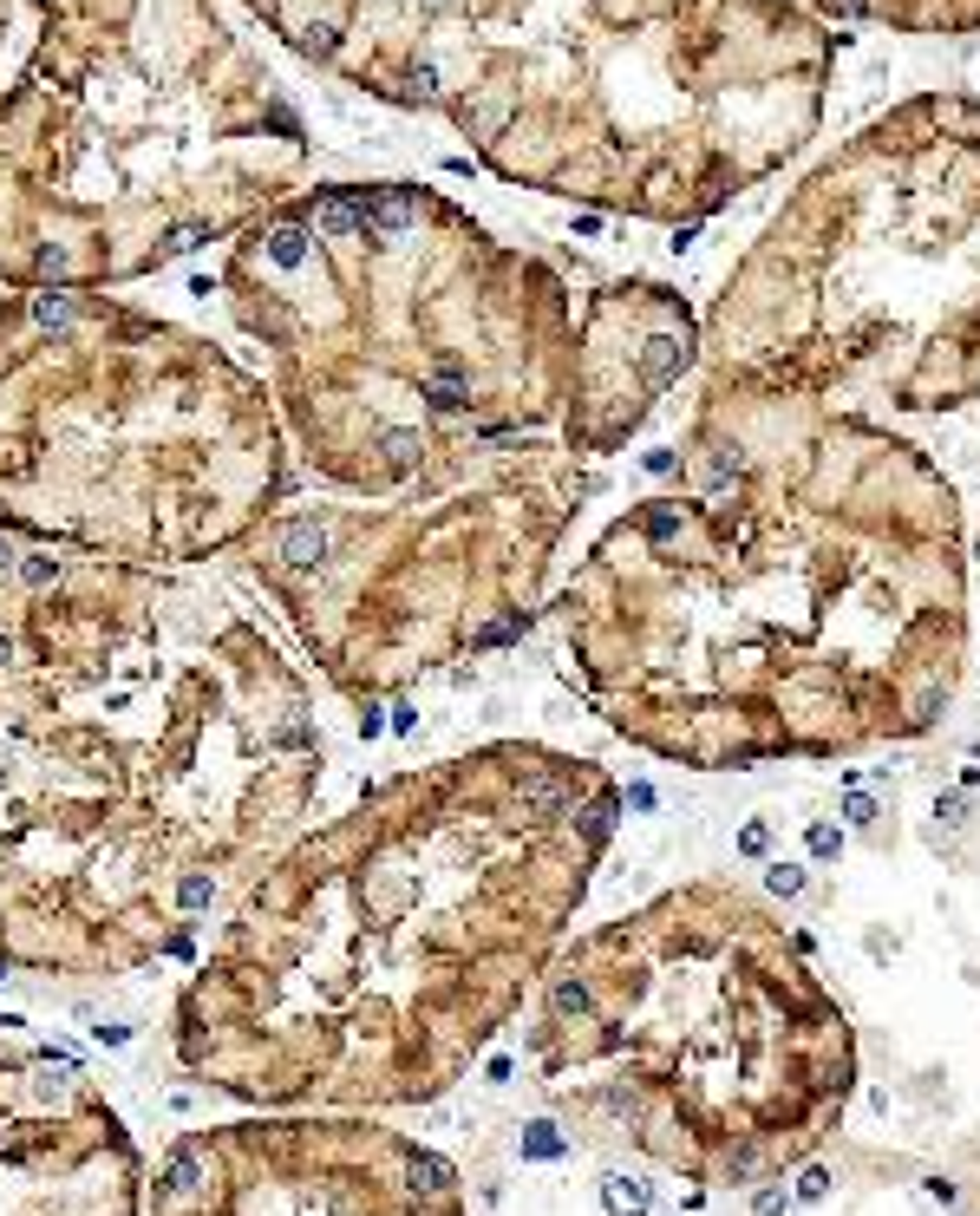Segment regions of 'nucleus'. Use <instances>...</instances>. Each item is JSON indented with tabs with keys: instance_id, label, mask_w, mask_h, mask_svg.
<instances>
[{
	"instance_id": "f257e3e1",
	"label": "nucleus",
	"mask_w": 980,
	"mask_h": 1216,
	"mask_svg": "<svg viewBox=\"0 0 980 1216\" xmlns=\"http://www.w3.org/2000/svg\"><path fill=\"white\" fill-rule=\"evenodd\" d=\"M360 216H366V236H406L419 223V203L412 190H360Z\"/></svg>"
},
{
	"instance_id": "f03ea898",
	"label": "nucleus",
	"mask_w": 980,
	"mask_h": 1216,
	"mask_svg": "<svg viewBox=\"0 0 980 1216\" xmlns=\"http://www.w3.org/2000/svg\"><path fill=\"white\" fill-rule=\"evenodd\" d=\"M281 562H288V569H320V562H327V524H314V517L288 524V530H281Z\"/></svg>"
},
{
	"instance_id": "7ed1b4c3",
	"label": "nucleus",
	"mask_w": 980,
	"mask_h": 1216,
	"mask_svg": "<svg viewBox=\"0 0 980 1216\" xmlns=\"http://www.w3.org/2000/svg\"><path fill=\"white\" fill-rule=\"evenodd\" d=\"M314 223H320L327 236H360V229H366V216H360V190H327V197H320V210H314Z\"/></svg>"
},
{
	"instance_id": "20e7f679",
	"label": "nucleus",
	"mask_w": 980,
	"mask_h": 1216,
	"mask_svg": "<svg viewBox=\"0 0 980 1216\" xmlns=\"http://www.w3.org/2000/svg\"><path fill=\"white\" fill-rule=\"evenodd\" d=\"M680 367H687V340H674V334H654V340H647V354H641V373H647L654 387H667Z\"/></svg>"
},
{
	"instance_id": "39448f33",
	"label": "nucleus",
	"mask_w": 980,
	"mask_h": 1216,
	"mask_svg": "<svg viewBox=\"0 0 980 1216\" xmlns=\"http://www.w3.org/2000/svg\"><path fill=\"white\" fill-rule=\"evenodd\" d=\"M406 1191H412V1197H438V1191H451V1164H444V1158H431V1151H412V1158H406Z\"/></svg>"
},
{
	"instance_id": "423d86ee",
	"label": "nucleus",
	"mask_w": 980,
	"mask_h": 1216,
	"mask_svg": "<svg viewBox=\"0 0 980 1216\" xmlns=\"http://www.w3.org/2000/svg\"><path fill=\"white\" fill-rule=\"evenodd\" d=\"M562 798H568V785H562L556 772H537V779H523V785H517V805H523V811H537V817L562 811Z\"/></svg>"
},
{
	"instance_id": "0eeeda50",
	"label": "nucleus",
	"mask_w": 980,
	"mask_h": 1216,
	"mask_svg": "<svg viewBox=\"0 0 980 1216\" xmlns=\"http://www.w3.org/2000/svg\"><path fill=\"white\" fill-rule=\"evenodd\" d=\"M269 262H275V269H301V262H307V229H301V223H275V229H269Z\"/></svg>"
},
{
	"instance_id": "6e6552de",
	"label": "nucleus",
	"mask_w": 980,
	"mask_h": 1216,
	"mask_svg": "<svg viewBox=\"0 0 980 1216\" xmlns=\"http://www.w3.org/2000/svg\"><path fill=\"white\" fill-rule=\"evenodd\" d=\"M425 400L438 405V412H458V405L471 400V387H464V373H458V367H438V373L425 380Z\"/></svg>"
},
{
	"instance_id": "1a4fd4ad",
	"label": "nucleus",
	"mask_w": 980,
	"mask_h": 1216,
	"mask_svg": "<svg viewBox=\"0 0 980 1216\" xmlns=\"http://www.w3.org/2000/svg\"><path fill=\"white\" fill-rule=\"evenodd\" d=\"M608 1210H614V1216H641V1210H647V1184H641V1177H608Z\"/></svg>"
},
{
	"instance_id": "9d476101",
	"label": "nucleus",
	"mask_w": 980,
	"mask_h": 1216,
	"mask_svg": "<svg viewBox=\"0 0 980 1216\" xmlns=\"http://www.w3.org/2000/svg\"><path fill=\"white\" fill-rule=\"evenodd\" d=\"M608 830H614V798H595V805L582 811V837H588V844H601Z\"/></svg>"
},
{
	"instance_id": "9b49d317",
	"label": "nucleus",
	"mask_w": 980,
	"mask_h": 1216,
	"mask_svg": "<svg viewBox=\"0 0 980 1216\" xmlns=\"http://www.w3.org/2000/svg\"><path fill=\"white\" fill-rule=\"evenodd\" d=\"M550 1007H556V1014H588L595 1001H588L582 981H556V987H550Z\"/></svg>"
},
{
	"instance_id": "f8f14e48",
	"label": "nucleus",
	"mask_w": 980,
	"mask_h": 1216,
	"mask_svg": "<svg viewBox=\"0 0 980 1216\" xmlns=\"http://www.w3.org/2000/svg\"><path fill=\"white\" fill-rule=\"evenodd\" d=\"M33 321H39V327H66V321H72V301H66V294H53V288H46V294H39V301H33Z\"/></svg>"
},
{
	"instance_id": "ddd939ff",
	"label": "nucleus",
	"mask_w": 980,
	"mask_h": 1216,
	"mask_svg": "<svg viewBox=\"0 0 980 1216\" xmlns=\"http://www.w3.org/2000/svg\"><path fill=\"white\" fill-rule=\"evenodd\" d=\"M765 890H771V896H798V890H804V870H798V863H771V870H765Z\"/></svg>"
},
{
	"instance_id": "4468645a",
	"label": "nucleus",
	"mask_w": 980,
	"mask_h": 1216,
	"mask_svg": "<svg viewBox=\"0 0 980 1216\" xmlns=\"http://www.w3.org/2000/svg\"><path fill=\"white\" fill-rule=\"evenodd\" d=\"M556 1151H562L556 1125H530V1131H523V1158H556Z\"/></svg>"
},
{
	"instance_id": "2eb2a0df",
	"label": "nucleus",
	"mask_w": 980,
	"mask_h": 1216,
	"mask_svg": "<svg viewBox=\"0 0 980 1216\" xmlns=\"http://www.w3.org/2000/svg\"><path fill=\"white\" fill-rule=\"evenodd\" d=\"M804 844H811V857H843V830H837V824H811V830H804Z\"/></svg>"
},
{
	"instance_id": "dca6fc26",
	"label": "nucleus",
	"mask_w": 980,
	"mask_h": 1216,
	"mask_svg": "<svg viewBox=\"0 0 980 1216\" xmlns=\"http://www.w3.org/2000/svg\"><path fill=\"white\" fill-rule=\"evenodd\" d=\"M530 628V615H504V622H490L484 635H477V648H497V641H510V635H523Z\"/></svg>"
},
{
	"instance_id": "f3484780",
	"label": "nucleus",
	"mask_w": 980,
	"mask_h": 1216,
	"mask_svg": "<svg viewBox=\"0 0 980 1216\" xmlns=\"http://www.w3.org/2000/svg\"><path fill=\"white\" fill-rule=\"evenodd\" d=\"M20 576H26V589H46V582L59 576V562H53V556H26V562H20Z\"/></svg>"
},
{
	"instance_id": "a211bd4d",
	"label": "nucleus",
	"mask_w": 980,
	"mask_h": 1216,
	"mask_svg": "<svg viewBox=\"0 0 980 1216\" xmlns=\"http://www.w3.org/2000/svg\"><path fill=\"white\" fill-rule=\"evenodd\" d=\"M824 1191H831V1171H824V1164H811V1171L798 1177V1197H804V1204H817Z\"/></svg>"
},
{
	"instance_id": "6ab92c4d",
	"label": "nucleus",
	"mask_w": 980,
	"mask_h": 1216,
	"mask_svg": "<svg viewBox=\"0 0 980 1216\" xmlns=\"http://www.w3.org/2000/svg\"><path fill=\"white\" fill-rule=\"evenodd\" d=\"M935 817H941L948 830H961V824H968V798H961V792H948V798L935 805Z\"/></svg>"
},
{
	"instance_id": "aec40b11",
	"label": "nucleus",
	"mask_w": 980,
	"mask_h": 1216,
	"mask_svg": "<svg viewBox=\"0 0 980 1216\" xmlns=\"http://www.w3.org/2000/svg\"><path fill=\"white\" fill-rule=\"evenodd\" d=\"M386 451H393V465H412L419 458V438L412 432H386Z\"/></svg>"
},
{
	"instance_id": "412c9836",
	"label": "nucleus",
	"mask_w": 980,
	"mask_h": 1216,
	"mask_svg": "<svg viewBox=\"0 0 980 1216\" xmlns=\"http://www.w3.org/2000/svg\"><path fill=\"white\" fill-rule=\"evenodd\" d=\"M177 903H183V909H203V903H210V876H183Z\"/></svg>"
},
{
	"instance_id": "4be33fe9",
	"label": "nucleus",
	"mask_w": 980,
	"mask_h": 1216,
	"mask_svg": "<svg viewBox=\"0 0 980 1216\" xmlns=\"http://www.w3.org/2000/svg\"><path fill=\"white\" fill-rule=\"evenodd\" d=\"M674 530H680V511H647V537L654 543H667Z\"/></svg>"
},
{
	"instance_id": "5701e85b",
	"label": "nucleus",
	"mask_w": 980,
	"mask_h": 1216,
	"mask_svg": "<svg viewBox=\"0 0 980 1216\" xmlns=\"http://www.w3.org/2000/svg\"><path fill=\"white\" fill-rule=\"evenodd\" d=\"M785 1204H791V1197H785L778 1184H765V1191L752 1197V1210H758V1216H785Z\"/></svg>"
},
{
	"instance_id": "b1692460",
	"label": "nucleus",
	"mask_w": 980,
	"mask_h": 1216,
	"mask_svg": "<svg viewBox=\"0 0 980 1216\" xmlns=\"http://www.w3.org/2000/svg\"><path fill=\"white\" fill-rule=\"evenodd\" d=\"M301 46H307V53H334V46H340V33H334V26H307V39H301Z\"/></svg>"
},
{
	"instance_id": "393cba45",
	"label": "nucleus",
	"mask_w": 980,
	"mask_h": 1216,
	"mask_svg": "<svg viewBox=\"0 0 980 1216\" xmlns=\"http://www.w3.org/2000/svg\"><path fill=\"white\" fill-rule=\"evenodd\" d=\"M739 850H745V857H765V824H745V837H739Z\"/></svg>"
},
{
	"instance_id": "a878e982",
	"label": "nucleus",
	"mask_w": 980,
	"mask_h": 1216,
	"mask_svg": "<svg viewBox=\"0 0 980 1216\" xmlns=\"http://www.w3.org/2000/svg\"><path fill=\"white\" fill-rule=\"evenodd\" d=\"M412 92H419V99H431V92H438V79H431V66H412Z\"/></svg>"
},
{
	"instance_id": "bb28decb",
	"label": "nucleus",
	"mask_w": 980,
	"mask_h": 1216,
	"mask_svg": "<svg viewBox=\"0 0 980 1216\" xmlns=\"http://www.w3.org/2000/svg\"><path fill=\"white\" fill-rule=\"evenodd\" d=\"M412 719H419V713H412V706H406V700H399V706H393V719H386V726H393V733H412Z\"/></svg>"
},
{
	"instance_id": "cd10ccee",
	"label": "nucleus",
	"mask_w": 980,
	"mask_h": 1216,
	"mask_svg": "<svg viewBox=\"0 0 980 1216\" xmlns=\"http://www.w3.org/2000/svg\"><path fill=\"white\" fill-rule=\"evenodd\" d=\"M628 805H634V811H654V785H628Z\"/></svg>"
},
{
	"instance_id": "c85d7f7f",
	"label": "nucleus",
	"mask_w": 980,
	"mask_h": 1216,
	"mask_svg": "<svg viewBox=\"0 0 980 1216\" xmlns=\"http://www.w3.org/2000/svg\"><path fill=\"white\" fill-rule=\"evenodd\" d=\"M7 569H13V543L0 537V576H7Z\"/></svg>"
},
{
	"instance_id": "c756f323",
	"label": "nucleus",
	"mask_w": 980,
	"mask_h": 1216,
	"mask_svg": "<svg viewBox=\"0 0 980 1216\" xmlns=\"http://www.w3.org/2000/svg\"><path fill=\"white\" fill-rule=\"evenodd\" d=\"M831 13H863V0H831Z\"/></svg>"
},
{
	"instance_id": "7c9ffc66",
	"label": "nucleus",
	"mask_w": 980,
	"mask_h": 1216,
	"mask_svg": "<svg viewBox=\"0 0 980 1216\" xmlns=\"http://www.w3.org/2000/svg\"><path fill=\"white\" fill-rule=\"evenodd\" d=\"M0 661H13V641H7V635H0Z\"/></svg>"
},
{
	"instance_id": "2f4dec72",
	"label": "nucleus",
	"mask_w": 980,
	"mask_h": 1216,
	"mask_svg": "<svg viewBox=\"0 0 980 1216\" xmlns=\"http://www.w3.org/2000/svg\"><path fill=\"white\" fill-rule=\"evenodd\" d=\"M968 785H980V766H968Z\"/></svg>"
}]
</instances>
